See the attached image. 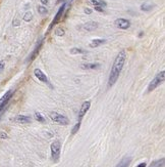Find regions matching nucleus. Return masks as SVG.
I'll return each mask as SVG.
<instances>
[{
  "mask_svg": "<svg viewBox=\"0 0 165 167\" xmlns=\"http://www.w3.org/2000/svg\"><path fill=\"white\" fill-rule=\"evenodd\" d=\"M4 67H5V63L4 61H0V73L4 70Z\"/></svg>",
  "mask_w": 165,
  "mask_h": 167,
  "instance_id": "nucleus-25",
  "label": "nucleus"
},
{
  "mask_svg": "<svg viewBox=\"0 0 165 167\" xmlns=\"http://www.w3.org/2000/svg\"><path fill=\"white\" fill-rule=\"evenodd\" d=\"M13 25H14V26H16V25H19V22H18V21H15V23H13Z\"/></svg>",
  "mask_w": 165,
  "mask_h": 167,
  "instance_id": "nucleus-31",
  "label": "nucleus"
},
{
  "mask_svg": "<svg viewBox=\"0 0 165 167\" xmlns=\"http://www.w3.org/2000/svg\"><path fill=\"white\" fill-rule=\"evenodd\" d=\"M41 3H42L43 5L48 4V0H41Z\"/></svg>",
  "mask_w": 165,
  "mask_h": 167,
  "instance_id": "nucleus-30",
  "label": "nucleus"
},
{
  "mask_svg": "<svg viewBox=\"0 0 165 167\" xmlns=\"http://www.w3.org/2000/svg\"><path fill=\"white\" fill-rule=\"evenodd\" d=\"M12 96H13V90H11V89H10V90H8L7 92H5L4 96L0 98V114L3 113V111H4L5 107L7 106L9 100L12 98Z\"/></svg>",
  "mask_w": 165,
  "mask_h": 167,
  "instance_id": "nucleus-5",
  "label": "nucleus"
},
{
  "mask_svg": "<svg viewBox=\"0 0 165 167\" xmlns=\"http://www.w3.org/2000/svg\"><path fill=\"white\" fill-rule=\"evenodd\" d=\"M43 42H44V38H41L40 40L38 41V43H37L36 47H35V49L33 50V52L30 54V57L28 58V60H27V62H33L35 60V58L38 55L39 51H40V49L42 48V45H43Z\"/></svg>",
  "mask_w": 165,
  "mask_h": 167,
  "instance_id": "nucleus-7",
  "label": "nucleus"
},
{
  "mask_svg": "<svg viewBox=\"0 0 165 167\" xmlns=\"http://www.w3.org/2000/svg\"><path fill=\"white\" fill-rule=\"evenodd\" d=\"M85 13H87V15H90V13H92V9H90V8H85Z\"/></svg>",
  "mask_w": 165,
  "mask_h": 167,
  "instance_id": "nucleus-28",
  "label": "nucleus"
},
{
  "mask_svg": "<svg viewBox=\"0 0 165 167\" xmlns=\"http://www.w3.org/2000/svg\"><path fill=\"white\" fill-rule=\"evenodd\" d=\"M90 107H91V102H90V100H86V102H84L83 104H81V109H79V121H81L83 117H84V116L87 114V112L89 111Z\"/></svg>",
  "mask_w": 165,
  "mask_h": 167,
  "instance_id": "nucleus-8",
  "label": "nucleus"
},
{
  "mask_svg": "<svg viewBox=\"0 0 165 167\" xmlns=\"http://www.w3.org/2000/svg\"><path fill=\"white\" fill-rule=\"evenodd\" d=\"M65 7H66V3L63 2V4L59 7V9H58V11H57V13H56L55 17H54L53 21H52L51 24L49 25V28H48V32H49V31H51V29L53 28V27L55 26V25L57 24L58 22H59L60 17H62L63 12H64V10H65Z\"/></svg>",
  "mask_w": 165,
  "mask_h": 167,
  "instance_id": "nucleus-6",
  "label": "nucleus"
},
{
  "mask_svg": "<svg viewBox=\"0 0 165 167\" xmlns=\"http://www.w3.org/2000/svg\"><path fill=\"white\" fill-rule=\"evenodd\" d=\"M85 50L81 49V48H77V47H73L71 49V54H79V53H85Z\"/></svg>",
  "mask_w": 165,
  "mask_h": 167,
  "instance_id": "nucleus-20",
  "label": "nucleus"
},
{
  "mask_svg": "<svg viewBox=\"0 0 165 167\" xmlns=\"http://www.w3.org/2000/svg\"><path fill=\"white\" fill-rule=\"evenodd\" d=\"M106 42L105 39H94L92 42L90 43V46L91 47H98V46L102 45V44H104Z\"/></svg>",
  "mask_w": 165,
  "mask_h": 167,
  "instance_id": "nucleus-17",
  "label": "nucleus"
},
{
  "mask_svg": "<svg viewBox=\"0 0 165 167\" xmlns=\"http://www.w3.org/2000/svg\"><path fill=\"white\" fill-rule=\"evenodd\" d=\"M131 157H125V158H122L121 160L119 161V163H118L117 165H116V167H129V164H131Z\"/></svg>",
  "mask_w": 165,
  "mask_h": 167,
  "instance_id": "nucleus-13",
  "label": "nucleus"
},
{
  "mask_svg": "<svg viewBox=\"0 0 165 167\" xmlns=\"http://www.w3.org/2000/svg\"><path fill=\"white\" fill-rule=\"evenodd\" d=\"M32 19H33V15H32V12H31V11L26 12V15H24V21H26V22H30Z\"/></svg>",
  "mask_w": 165,
  "mask_h": 167,
  "instance_id": "nucleus-22",
  "label": "nucleus"
},
{
  "mask_svg": "<svg viewBox=\"0 0 165 167\" xmlns=\"http://www.w3.org/2000/svg\"><path fill=\"white\" fill-rule=\"evenodd\" d=\"M114 24L117 28L121 29V30H127L131 27V22L127 19H117L115 20Z\"/></svg>",
  "mask_w": 165,
  "mask_h": 167,
  "instance_id": "nucleus-9",
  "label": "nucleus"
},
{
  "mask_svg": "<svg viewBox=\"0 0 165 167\" xmlns=\"http://www.w3.org/2000/svg\"><path fill=\"white\" fill-rule=\"evenodd\" d=\"M64 34H65V32L62 28H57L55 30V35H57V36H63Z\"/></svg>",
  "mask_w": 165,
  "mask_h": 167,
  "instance_id": "nucleus-24",
  "label": "nucleus"
},
{
  "mask_svg": "<svg viewBox=\"0 0 165 167\" xmlns=\"http://www.w3.org/2000/svg\"><path fill=\"white\" fill-rule=\"evenodd\" d=\"M13 120H14L15 122H17V123L26 124V123H30L31 122V117H29V116H25V115H18V116H16Z\"/></svg>",
  "mask_w": 165,
  "mask_h": 167,
  "instance_id": "nucleus-12",
  "label": "nucleus"
},
{
  "mask_svg": "<svg viewBox=\"0 0 165 167\" xmlns=\"http://www.w3.org/2000/svg\"><path fill=\"white\" fill-rule=\"evenodd\" d=\"M164 166V158H161L160 160H156L152 162V164L149 167H163Z\"/></svg>",
  "mask_w": 165,
  "mask_h": 167,
  "instance_id": "nucleus-18",
  "label": "nucleus"
},
{
  "mask_svg": "<svg viewBox=\"0 0 165 167\" xmlns=\"http://www.w3.org/2000/svg\"><path fill=\"white\" fill-rule=\"evenodd\" d=\"M81 67V69H84V70H93V69H97V68H100V64H95V63L83 64Z\"/></svg>",
  "mask_w": 165,
  "mask_h": 167,
  "instance_id": "nucleus-14",
  "label": "nucleus"
},
{
  "mask_svg": "<svg viewBox=\"0 0 165 167\" xmlns=\"http://www.w3.org/2000/svg\"><path fill=\"white\" fill-rule=\"evenodd\" d=\"M154 7V4H153L152 2H145L144 4L141 5V10L143 11H150L152 10V8Z\"/></svg>",
  "mask_w": 165,
  "mask_h": 167,
  "instance_id": "nucleus-16",
  "label": "nucleus"
},
{
  "mask_svg": "<svg viewBox=\"0 0 165 167\" xmlns=\"http://www.w3.org/2000/svg\"><path fill=\"white\" fill-rule=\"evenodd\" d=\"M34 75L37 77V78L39 79V80L41 81V82L47 83V84L49 85V86L52 88V85L50 84V83H49V81H48V77L46 76L45 74H44L43 72L41 71L40 69H35V70H34Z\"/></svg>",
  "mask_w": 165,
  "mask_h": 167,
  "instance_id": "nucleus-10",
  "label": "nucleus"
},
{
  "mask_svg": "<svg viewBox=\"0 0 165 167\" xmlns=\"http://www.w3.org/2000/svg\"><path fill=\"white\" fill-rule=\"evenodd\" d=\"M34 117H35V119H36L37 121L41 122V123H44V122H45V118L43 117V115H42V114L39 113V112H36V113H35Z\"/></svg>",
  "mask_w": 165,
  "mask_h": 167,
  "instance_id": "nucleus-19",
  "label": "nucleus"
},
{
  "mask_svg": "<svg viewBox=\"0 0 165 167\" xmlns=\"http://www.w3.org/2000/svg\"><path fill=\"white\" fill-rule=\"evenodd\" d=\"M60 2H65V0H58L57 3H60Z\"/></svg>",
  "mask_w": 165,
  "mask_h": 167,
  "instance_id": "nucleus-32",
  "label": "nucleus"
},
{
  "mask_svg": "<svg viewBox=\"0 0 165 167\" xmlns=\"http://www.w3.org/2000/svg\"><path fill=\"white\" fill-rule=\"evenodd\" d=\"M165 79V71H161L160 73H158L156 76L154 77V79H152L150 83L148 85V92H151L154 89H156L157 87L159 86L160 84H162L164 82Z\"/></svg>",
  "mask_w": 165,
  "mask_h": 167,
  "instance_id": "nucleus-2",
  "label": "nucleus"
},
{
  "mask_svg": "<svg viewBox=\"0 0 165 167\" xmlns=\"http://www.w3.org/2000/svg\"><path fill=\"white\" fill-rule=\"evenodd\" d=\"M125 59H127V54H125V50H121V51L116 55L115 60H114L113 62V65H112L111 71H110V74H109L108 87L113 86L116 83V81H117L118 77H119L120 75V72H121L122 68L125 66Z\"/></svg>",
  "mask_w": 165,
  "mask_h": 167,
  "instance_id": "nucleus-1",
  "label": "nucleus"
},
{
  "mask_svg": "<svg viewBox=\"0 0 165 167\" xmlns=\"http://www.w3.org/2000/svg\"><path fill=\"white\" fill-rule=\"evenodd\" d=\"M94 8H95V10L99 11V12H103V11H104V8H103V7H99V6H96V7H94Z\"/></svg>",
  "mask_w": 165,
  "mask_h": 167,
  "instance_id": "nucleus-26",
  "label": "nucleus"
},
{
  "mask_svg": "<svg viewBox=\"0 0 165 167\" xmlns=\"http://www.w3.org/2000/svg\"><path fill=\"white\" fill-rule=\"evenodd\" d=\"M90 3L92 5H94V7L99 6V7H106L107 6V3L104 1V0H90Z\"/></svg>",
  "mask_w": 165,
  "mask_h": 167,
  "instance_id": "nucleus-15",
  "label": "nucleus"
},
{
  "mask_svg": "<svg viewBox=\"0 0 165 167\" xmlns=\"http://www.w3.org/2000/svg\"><path fill=\"white\" fill-rule=\"evenodd\" d=\"M49 116L52 121H54L55 123L60 124V125H67V124L69 123L68 118L61 115V114L57 113V112H51V113L49 114Z\"/></svg>",
  "mask_w": 165,
  "mask_h": 167,
  "instance_id": "nucleus-4",
  "label": "nucleus"
},
{
  "mask_svg": "<svg viewBox=\"0 0 165 167\" xmlns=\"http://www.w3.org/2000/svg\"><path fill=\"white\" fill-rule=\"evenodd\" d=\"M146 166H147L146 163H145V162H142V163H140V164L138 165L137 167H146Z\"/></svg>",
  "mask_w": 165,
  "mask_h": 167,
  "instance_id": "nucleus-29",
  "label": "nucleus"
},
{
  "mask_svg": "<svg viewBox=\"0 0 165 167\" xmlns=\"http://www.w3.org/2000/svg\"><path fill=\"white\" fill-rule=\"evenodd\" d=\"M79 127H81V121H79L77 124H75V126H73V130H71V134H75V133H77V131H79Z\"/></svg>",
  "mask_w": 165,
  "mask_h": 167,
  "instance_id": "nucleus-21",
  "label": "nucleus"
},
{
  "mask_svg": "<svg viewBox=\"0 0 165 167\" xmlns=\"http://www.w3.org/2000/svg\"><path fill=\"white\" fill-rule=\"evenodd\" d=\"M0 137L1 139H7V134L4 132H0Z\"/></svg>",
  "mask_w": 165,
  "mask_h": 167,
  "instance_id": "nucleus-27",
  "label": "nucleus"
},
{
  "mask_svg": "<svg viewBox=\"0 0 165 167\" xmlns=\"http://www.w3.org/2000/svg\"><path fill=\"white\" fill-rule=\"evenodd\" d=\"M51 156L54 162H57L60 158V151H61V143L59 141H54L51 143Z\"/></svg>",
  "mask_w": 165,
  "mask_h": 167,
  "instance_id": "nucleus-3",
  "label": "nucleus"
},
{
  "mask_svg": "<svg viewBox=\"0 0 165 167\" xmlns=\"http://www.w3.org/2000/svg\"><path fill=\"white\" fill-rule=\"evenodd\" d=\"M38 11L39 13H41V15H45V13H47V8H46L44 5H39L38 6Z\"/></svg>",
  "mask_w": 165,
  "mask_h": 167,
  "instance_id": "nucleus-23",
  "label": "nucleus"
},
{
  "mask_svg": "<svg viewBox=\"0 0 165 167\" xmlns=\"http://www.w3.org/2000/svg\"><path fill=\"white\" fill-rule=\"evenodd\" d=\"M81 28L84 29L85 31H89V32H91V31H94L98 28V24H97L96 22H92V21H91V22H88V23H86V24L83 25Z\"/></svg>",
  "mask_w": 165,
  "mask_h": 167,
  "instance_id": "nucleus-11",
  "label": "nucleus"
}]
</instances>
